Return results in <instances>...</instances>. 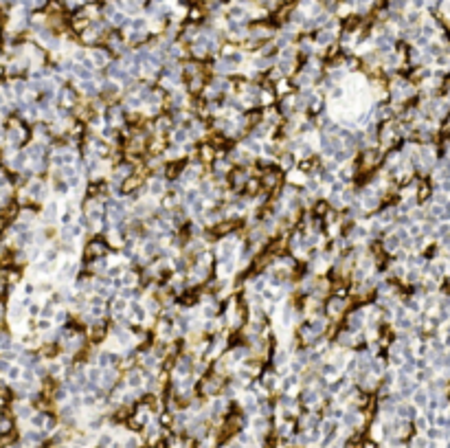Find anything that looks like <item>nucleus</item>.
<instances>
[{"label":"nucleus","instance_id":"obj_1","mask_svg":"<svg viewBox=\"0 0 450 448\" xmlns=\"http://www.w3.org/2000/svg\"><path fill=\"white\" fill-rule=\"evenodd\" d=\"M31 136V128L27 126V121H22L20 117H11L7 123H3V145H13V148H27V143Z\"/></svg>","mask_w":450,"mask_h":448},{"label":"nucleus","instance_id":"obj_2","mask_svg":"<svg viewBox=\"0 0 450 448\" xmlns=\"http://www.w3.org/2000/svg\"><path fill=\"white\" fill-rule=\"evenodd\" d=\"M22 191L27 194V198H29V202L31 205H42V202H46V198H49V194H51V187L46 185V180L42 178V176H35V178H31L25 187H20Z\"/></svg>","mask_w":450,"mask_h":448},{"label":"nucleus","instance_id":"obj_3","mask_svg":"<svg viewBox=\"0 0 450 448\" xmlns=\"http://www.w3.org/2000/svg\"><path fill=\"white\" fill-rule=\"evenodd\" d=\"M384 150L382 148H369V150H362L360 152V158H358V167L360 172H376L380 165H384Z\"/></svg>","mask_w":450,"mask_h":448},{"label":"nucleus","instance_id":"obj_4","mask_svg":"<svg viewBox=\"0 0 450 448\" xmlns=\"http://www.w3.org/2000/svg\"><path fill=\"white\" fill-rule=\"evenodd\" d=\"M364 341L362 338V332L358 334V332H352V330H338L334 332V345L340 347V350H347V352H356L360 347V343Z\"/></svg>","mask_w":450,"mask_h":448},{"label":"nucleus","instance_id":"obj_5","mask_svg":"<svg viewBox=\"0 0 450 448\" xmlns=\"http://www.w3.org/2000/svg\"><path fill=\"white\" fill-rule=\"evenodd\" d=\"M349 301H352V297L330 295L328 301H325V314H328L330 319L336 323L338 319H343V316L347 314V310H349Z\"/></svg>","mask_w":450,"mask_h":448},{"label":"nucleus","instance_id":"obj_6","mask_svg":"<svg viewBox=\"0 0 450 448\" xmlns=\"http://www.w3.org/2000/svg\"><path fill=\"white\" fill-rule=\"evenodd\" d=\"M380 148L384 152H389L395 148V143L400 141V134H398V119H391L386 123H380Z\"/></svg>","mask_w":450,"mask_h":448},{"label":"nucleus","instance_id":"obj_7","mask_svg":"<svg viewBox=\"0 0 450 448\" xmlns=\"http://www.w3.org/2000/svg\"><path fill=\"white\" fill-rule=\"evenodd\" d=\"M110 242L106 237H90L86 244H84V257L86 259H97V257H108L110 255Z\"/></svg>","mask_w":450,"mask_h":448},{"label":"nucleus","instance_id":"obj_8","mask_svg":"<svg viewBox=\"0 0 450 448\" xmlns=\"http://www.w3.org/2000/svg\"><path fill=\"white\" fill-rule=\"evenodd\" d=\"M253 178V169L251 167H235L229 176V187L231 191H235V194H244L246 191V185L248 180Z\"/></svg>","mask_w":450,"mask_h":448},{"label":"nucleus","instance_id":"obj_9","mask_svg":"<svg viewBox=\"0 0 450 448\" xmlns=\"http://www.w3.org/2000/svg\"><path fill=\"white\" fill-rule=\"evenodd\" d=\"M81 92L77 90V86H71V84H66V86H62L57 90V106L59 108H68V110H75V106L81 101Z\"/></svg>","mask_w":450,"mask_h":448},{"label":"nucleus","instance_id":"obj_10","mask_svg":"<svg viewBox=\"0 0 450 448\" xmlns=\"http://www.w3.org/2000/svg\"><path fill=\"white\" fill-rule=\"evenodd\" d=\"M198 387H200V393H202V396H215V393H220L224 387H227V382H224V376L211 372L209 376L200 378Z\"/></svg>","mask_w":450,"mask_h":448},{"label":"nucleus","instance_id":"obj_11","mask_svg":"<svg viewBox=\"0 0 450 448\" xmlns=\"http://www.w3.org/2000/svg\"><path fill=\"white\" fill-rule=\"evenodd\" d=\"M345 328L352 332H358V334L367 328V312H364V306L354 308L352 312L345 314Z\"/></svg>","mask_w":450,"mask_h":448},{"label":"nucleus","instance_id":"obj_12","mask_svg":"<svg viewBox=\"0 0 450 448\" xmlns=\"http://www.w3.org/2000/svg\"><path fill=\"white\" fill-rule=\"evenodd\" d=\"M321 334L316 332L312 325H310V321H303L299 325V330H297V343L301 345V347H314L316 343L321 341Z\"/></svg>","mask_w":450,"mask_h":448},{"label":"nucleus","instance_id":"obj_13","mask_svg":"<svg viewBox=\"0 0 450 448\" xmlns=\"http://www.w3.org/2000/svg\"><path fill=\"white\" fill-rule=\"evenodd\" d=\"M261 187L266 189V191H277L279 187H281V180H283V172L279 167H270V169H263L261 172Z\"/></svg>","mask_w":450,"mask_h":448},{"label":"nucleus","instance_id":"obj_14","mask_svg":"<svg viewBox=\"0 0 450 448\" xmlns=\"http://www.w3.org/2000/svg\"><path fill=\"white\" fill-rule=\"evenodd\" d=\"M299 71H303V73H308L310 77H314L316 82H321L323 79V62L316 57V55H312V57H305L303 59V64L299 66Z\"/></svg>","mask_w":450,"mask_h":448},{"label":"nucleus","instance_id":"obj_15","mask_svg":"<svg viewBox=\"0 0 450 448\" xmlns=\"http://www.w3.org/2000/svg\"><path fill=\"white\" fill-rule=\"evenodd\" d=\"M116 384H119V367H108V369H104V374H101V380H99V391H112Z\"/></svg>","mask_w":450,"mask_h":448},{"label":"nucleus","instance_id":"obj_16","mask_svg":"<svg viewBox=\"0 0 450 448\" xmlns=\"http://www.w3.org/2000/svg\"><path fill=\"white\" fill-rule=\"evenodd\" d=\"M380 249H382L384 255H391V257H398V255L404 251L402 249V242L398 239L395 233H389V235H384L382 239H380Z\"/></svg>","mask_w":450,"mask_h":448},{"label":"nucleus","instance_id":"obj_17","mask_svg":"<svg viewBox=\"0 0 450 448\" xmlns=\"http://www.w3.org/2000/svg\"><path fill=\"white\" fill-rule=\"evenodd\" d=\"M211 71H213V75H218V77H231V75H235L239 71V66L233 64L229 57H218L213 62Z\"/></svg>","mask_w":450,"mask_h":448},{"label":"nucleus","instance_id":"obj_18","mask_svg":"<svg viewBox=\"0 0 450 448\" xmlns=\"http://www.w3.org/2000/svg\"><path fill=\"white\" fill-rule=\"evenodd\" d=\"M299 165V158H297V154L294 152H288V150H281L277 154V167L281 169L283 174H288V172H292L294 167Z\"/></svg>","mask_w":450,"mask_h":448},{"label":"nucleus","instance_id":"obj_19","mask_svg":"<svg viewBox=\"0 0 450 448\" xmlns=\"http://www.w3.org/2000/svg\"><path fill=\"white\" fill-rule=\"evenodd\" d=\"M277 97H279V95H277L275 86H273V84H268L266 79H263V82H261V95H259V106H261V108H273V106H275V101H279Z\"/></svg>","mask_w":450,"mask_h":448},{"label":"nucleus","instance_id":"obj_20","mask_svg":"<svg viewBox=\"0 0 450 448\" xmlns=\"http://www.w3.org/2000/svg\"><path fill=\"white\" fill-rule=\"evenodd\" d=\"M106 49L108 51H112L114 55H126L128 53V44H126V40H123V35H119V33H110L106 37Z\"/></svg>","mask_w":450,"mask_h":448},{"label":"nucleus","instance_id":"obj_21","mask_svg":"<svg viewBox=\"0 0 450 448\" xmlns=\"http://www.w3.org/2000/svg\"><path fill=\"white\" fill-rule=\"evenodd\" d=\"M25 152L29 154L31 163H35V160H44V158H49V148H46L44 143H40V141H31V143H27Z\"/></svg>","mask_w":450,"mask_h":448},{"label":"nucleus","instance_id":"obj_22","mask_svg":"<svg viewBox=\"0 0 450 448\" xmlns=\"http://www.w3.org/2000/svg\"><path fill=\"white\" fill-rule=\"evenodd\" d=\"M108 268H110V264H108L106 257H97V259H88L86 264H84V270H86L88 275H106Z\"/></svg>","mask_w":450,"mask_h":448},{"label":"nucleus","instance_id":"obj_23","mask_svg":"<svg viewBox=\"0 0 450 448\" xmlns=\"http://www.w3.org/2000/svg\"><path fill=\"white\" fill-rule=\"evenodd\" d=\"M167 141L174 143V145H185L191 141V134H189V128L187 126H176L172 132L167 134Z\"/></svg>","mask_w":450,"mask_h":448},{"label":"nucleus","instance_id":"obj_24","mask_svg":"<svg viewBox=\"0 0 450 448\" xmlns=\"http://www.w3.org/2000/svg\"><path fill=\"white\" fill-rule=\"evenodd\" d=\"M90 59L95 62L97 68H108L114 62L108 49H90Z\"/></svg>","mask_w":450,"mask_h":448},{"label":"nucleus","instance_id":"obj_25","mask_svg":"<svg viewBox=\"0 0 450 448\" xmlns=\"http://www.w3.org/2000/svg\"><path fill=\"white\" fill-rule=\"evenodd\" d=\"M229 352L237 365H244V362L251 358V347H248V343H235L233 347H229Z\"/></svg>","mask_w":450,"mask_h":448},{"label":"nucleus","instance_id":"obj_26","mask_svg":"<svg viewBox=\"0 0 450 448\" xmlns=\"http://www.w3.org/2000/svg\"><path fill=\"white\" fill-rule=\"evenodd\" d=\"M215 156H218V148L211 143V141H204V143H200V150H198V158L202 160L204 165H211L213 160H215Z\"/></svg>","mask_w":450,"mask_h":448},{"label":"nucleus","instance_id":"obj_27","mask_svg":"<svg viewBox=\"0 0 450 448\" xmlns=\"http://www.w3.org/2000/svg\"><path fill=\"white\" fill-rule=\"evenodd\" d=\"M207 77L204 75H198V77H191V79H187V86H185V90L189 92V95H193V97H200L204 92V88H207Z\"/></svg>","mask_w":450,"mask_h":448},{"label":"nucleus","instance_id":"obj_28","mask_svg":"<svg viewBox=\"0 0 450 448\" xmlns=\"http://www.w3.org/2000/svg\"><path fill=\"white\" fill-rule=\"evenodd\" d=\"M162 156H165V160L167 163H180V160L187 156L185 154V148L182 145H174V143H169L167 148H165V152H162Z\"/></svg>","mask_w":450,"mask_h":448},{"label":"nucleus","instance_id":"obj_29","mask_svg":"<svg viewBox=\"0 0 450 448\" xmlns=\"http://www.w3.org/2000/svg\"><path fill=\"white\" fill-rule=\"evenodd\" d=\"M334 40H336V31L332 29H319L314 33V42L321 46V49H325V46H334Z\"/></svg>","mask_w":450,"mask_h":448},{"label":"nucleus","instance_id":"obj_30","mask_svg":"<svg viewBox=\"0 0 450 448\" xmlns=\"http://www.w3.org/2000/svg\"><path fill=\"white\" fill-rule=\"evenodd\" d=\"M277 68L283 73V77H292L294 73H297V59L277 55Z\"/></svg>","mask_w":450,"mask_h":448},{"label":"nucleus","instance_id":"obj_31","mask_svg":"<svg viewBox=\"0 0 450 448\" xmlns=\"http://www.w3.org/2000/svg\"><path fill=\"white\" fill-rule=\"evenodd\" d=\"M360 172V167H358V163H352V165H343L338 169V180L340 182H345V185H352V180L356 178V174Z\"/></svg>","mask_w":450,"mask_h":448},{"label":"nucleus","instance_id":"obj_32","mask_svg":"<svg viewBox=\"0 0 450 448\" xmlns=\"http://www.w3.org/2000/svg\"><path fill=\"white\" fill-rule=\"evenodd\" d=\"M297 266H299V259L294 257L292 253H288V255H277V268H283V270H288V273L292 275L294 270H297Z\"/></svg>","mask_w":450,"mask_h":448},{"label":"nucleus","instance_id":"obj_33","mask_svg":"<svg viewBox=\"0 0 450 448\" xmlns=\"http://www.w3.org/2000/svg\"><path fill=\"white\" fill-rule=\"evenodd\" d=\"M143 306H145V310L150 312L152 316H160V312H162V301L156 295H145Z\"/></svg>","mask_w":450,"mask_h":448},{"label":"nucleus","instance_id":"obj_34","mask_svg":"<svg viewBox=\"0 0 450 448\" xmlns=\"http://www.w3.org/2000/svg\"><path fill=\"white\" fill-rule=\"evenodd\" d=\"M308 178H310V176L303 172V169H299V167H294L292 172L285 174V180H288L290 185H294V187H305Z\"/></svg>","mask_w":450,"mask_h":448},{"label":"nucleus","instance_id":"obj_35","mask_svg":"<svg viewBox=\"0 0 450 448\" xmlns=\"http://www.w3.org/2000/svg\"><path fill=\"white\" fill-rule=\"evenodd\" d=\"M182 71H185V77L187 79H191V77H198V75H204L202 73V64H200L198 59H189L182 64Z\"/></svg>","mask_w":450,"mask_h":448},{"label":"nucleus","instance_id":"obj_36","mask_svg":"<svg viewBox=\"0 0 450 448\" xmlns=\"http://www.w3.org/2000/svg\"><path fill=\"white\" fill-rule=\"evenodd\" d=\"M20 279H22V273H20V268H15V266H5L3 268V281L5 283H20Z\"/></svg>","mask_w":450,"mask_h":448},{"label":"nucleus","instance_id":"obj_37","mask_svg":"<svg viewBox=\"0 0 450 448\" xmlns=\"http://www.w3.org/2000/svg\"><path fill=\"white\" fill-rule=\"evenodd\" d=\"M33 270H35V275H53L55 264H53V261H49V259H40V261H35Z\"/></svg>","mask_w":450,"mask_h":448},{"label":"nucleus","instance_id":"obj_38","mask_svg":"<svg viewBox=\"0 0 450 448\" xmlns=\"http://www.w3.org/2000/svg\"><path fill=\"white\" fill-rule=\"evenodd\" d=\"M110 310H112V314H126V312H130V301H126L123 297H116L110 303Z\"/></svg>","mask_w":450,"mask_h":448},{"label":"nucleus","instance_id":"obj_39","mask_svg":"<svg viewBox=\"0 0 450 448\" xmlns=\"http://www.w3.org/2000/svg\"><path fill=\"white\" fill-rule=\"evenodd\" d=\"M325 112V99L316 92L314 95V99L310 101V110H308V114H323Z\"/></svg>","mask_w":450,"mask_h":448},{"label":"nucleus","instance_id":"obj_40","mask_svg":"<svg viewBox=\"0 0 450 448\" xmlns=\"http://www.w3.org/2000/svg\"><path fill=\"white\" fill-rule=\"evenodd\" d=\"M345 97H347V90H345L343 84H338V86H334V88H332V90L328 92V99H330V101H336V104H338V101H343Z\"/></svg>","mask_w":450,"mask_h":448},{"label":"nucleus","instance_id":"obj_41","mask_svg":"<svg viewBox=\"0 0 450 448\" xmlns=\"http://www.w3.org/2000/svg\"><path fill=\"white\" fill-rule=\"evenodd\" d=\"M71 319H75V314H71L68 310H64V308H59L53 321H55V325H71Z\"/></svg>","mask_w":450,"mask_h":448},{"label":"nucleus","instance_id":"obj_42","mask_svg":"<svg viewBox=\"0 0 450 448\" xmlns=\"http://www.w3.org/2000/svg\"><path fill=\"white\" fill-rule=\"evenodd\" d=\"M51 187H53V194L55 196H68L71 194V187H68L66 180H53Z\"/></svg>","mask_w":450,"mask_h":448},{"label":"nucleus","instance_id":"obj_43","mask_svg":"<svg viewBox=\"0 0 450 448\" xmlns=\"http://www.w3.org/2000/svg\"><path fill=\"white\" fill-rule=\"evenodd\" d=\"M53 328H55V321H51V319H35L33 323V330L40 332V334H44V332H49Z\"/></svg>","mask_w":450,"mask_h":448},{"label":"nucleus","instance_id":"obj_44","mask_svg":"<svg viewBox=\"0 0 450 448\" xmlns=\"http://www.w3.org/2000/svg\"><path fill=\"white\" fill-rule=\"evenodd\" d=\"M325 200L330 202L332 209H336V211H345V202H343V198H340V194H330Z\"/></svg>","mask_w":450,"mask_h":448},{"label":"nucleus","instance_id":"obj_45","mask_svg":"<svg viewBox=\"0 0 450 448\" xmlns=\"http://www.w3.org/2000/svg\"><path fill=\"white\" fill-rule=\"evenodd\" d=\"M261 189L263 187H261V178H259V176H257V178H251V180H248V185H246V194H251V196H257Z\"/></svg>","mask_w":450,"mask_h":448},{"label":"nucleus","instance_id":"obj_46","mask_svg":"<svg viewBox=\"0 0 450 448\" xmlns=\"http://www.w3.org/2000/svg\"><path fill=\"white\" fill-rule=\"evenodd\" d=\"M207 369H209V360L198 358L196 367H193V376H196V378H204V376H207Z\"/></svg>","mask_w":450,"mask_h":448},{"label":"nucleus","instance_id":"obj_47","mask_svg":"<svg viewBox=\"0 0 450 448\" xmlns=\"http://www.w3.org/2000/svg\"><path fill=\"white\" fill-rule=\"evenodd\" d=\"M275 90H277V95H281V97H285V95H292V90H294V86H290V82H285V79H281L279 84H275Z\"/></svg>","mask_w":450,"mask_h":448},{"label":"nucleus","instance_id":"obj_48","mask_svg":"<svg viewBox=\"0 0 450 448\" xmlns=\"http://www.w3.org/2000/svg\"><path fill=\"white\" fill-rule=\"evenodd\" d=\"M398 413L404 415V420H411V418L415 415V409L411 406V404H400V406H398Z\"/></svg>","mask_w":450,"mask_h":448},{"label":"nucleus","instance_id":"obj_49","mask_svg":"<svg viewBox=\"0 0 450 448\" xmlns=\"http://www.w3.org/2000/svg\"><path fill=\"white\" fill-rule=\"evenodd\" d=\"M413 400H415V404H417V406H426V400H428V393L422 391V389H417V391H415V396H413Z\"/></svg>","mask_w":450,"mask_h":448},{"label":"nucleus","instance_id":"obj_50","mask_svg":"<svg viewBox=\"0 0 450 448\" xmlns=\"http://www.w3.org/2000/svg\"><path fill=\"white\" fill-rule=\"evenodd\" d=\"M395 380H398V374L391 372V369H389V372H386V374L382 376V384H386V387H393Z\"/></svg>","mask_w":450,"mask_h":448},{"label":"nucleus","instance_id":"obj_51","mask_svg":"<svg viewBox=\"0 0 450 448\" xmlns=\"http://www.w3.org/2000/svg\"><path fill=\"white\" fill-rule=\"evenodd\" d=\"M33 411H31V406L29 404H15V415H22V418H27V415H31Z\"/></svg>","mask_w":450,"mask_h":448},{"label":"nucleus","instance_id":"obj_52","mask_svg":"<svg viewBox=\"0 0 450 448\" xmlns=\"http://www.w3.org/2000/svg\"><path fill=\"white\" fill-rule=\"evenodd\" d=\"M35 3V7H42V5H46V0H33Z\"/></svg>","mask_w":450,"mask_h":448}]
</instances>
